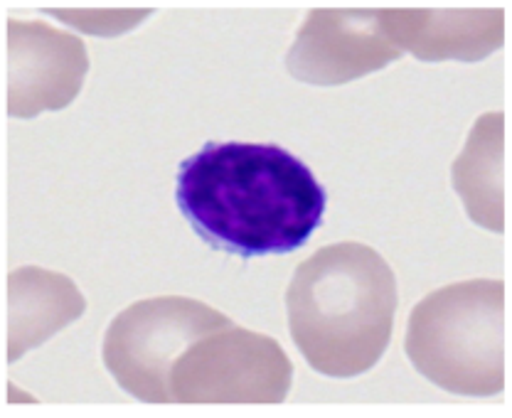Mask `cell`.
<instances>
[{
    "label": "cell",
    "instance_id": "11",
    "mask_svg": "<svg viewBox=\"0 0 512 418\" xmlns=\"http://www.w3.org/2000/svg\"><path fill=\"white\" fill-rule=\"evenodd\" d=\"M50 15H55L62 23L72 25V28L89 32V35H124L133 28V25L141 23L143 18H148L151 10H47Z\"/></svg>",
    "mask_w": 512,
    "mask_h": 418
},
{
    "label": "cell",
    "instance_id": "6",
    "mask_svg": "<svg viewBox=\"0 0 512 418\" xmlns=\"http://www.w3.org/2000/svg\"><path fill=\"white\" fill-rule=\"evenodd\" d=\"M380 10H311L296 32L286 64L306 84H345L399 60Z\"/></svg>",
    "mask_w": 512,
    "mask_h": 418
},
{
    "label": "cell",
    "instance_id": "8",
    "mask_svg": "<svg viewBox=\"0 0 512 418\" xmlns=\"http://www.w3.org/2000/svg\"><path fill=\"white\" fill-rule=\"evenodd\" d=\"M399 52L424 62H478L505 42V13L495 10H380Z\"/></svg>",
    "mask_w": 512,
    "mask_h": 418
},
{
    "label": "cell",
    "instance_id": "7",
    "mask_svg": "<svg viewBox=\"0 0 512 418\" xmlns=\"http://www.w3.org/2000/svg\"><path fill=\"white\" fill-rule=\"evenodd\" d=\"M89 72L87 47L72 32L37 20H8V114L30 119L72 104Z\"/></svg>",
    "mask_w": 512,
    "mask_h": 418
},
{
    "label": "cell",
    "instance_id": "3",
    "mask_svg": "<svg viewBox=\"0 0 512 418\" xmlns=\"http://www.w3.org/2000/svg\"><path fill=\"white\" fill-rule=\"evenodd\" d=\"M404 350L436 387L463 396L505 389V283H453L429 293L409 315Z\"/></svg>",
    "mask_w": 512,
    "mask_h": 418
},
{
    "label": "cell",
    "instance_id": "2",
    "mask_svg": "<svg viewBox=\"0 0 512 418\" xmlns=\"http://www.w3.org/2000/svg\"><path fill=\"white\" fill-rule=\"evenodd\" d=\"M286 310L306 362L325 377L350 379L370 372L389 347L397 281L375 249L343 241L298 266Z\"/></svg>",
    "mask_w": 512,
    "mask_h": 418
},
{
    "label": "cell",
    "instance_id": "9",
    "mask_svg": "<svg viewBox=\"0 0 512 418\" xmlns=\"http://www.w3.org/2000/svg\"><path fill=\"white\" fill-rule=\"evenodd\" d=\"M87 300L67 276L45 269H18L8 278V359L15 362L82 318Z\"/></svg>",
    "mask_w": 512,
    "mask_h": 418
},
{
    "label": "cell",
    "instance_id": "1",
    "mask_svg": "<svg viewBox=\"0 0 512 418\" xmlns=\"http://www.w3.org/2000/svg\"><path fill=\"white\" fill-rule=\"evenodd\" d=\"M175 200L207 244L244 259L298 249L325 212L308 165L259 143H207L180 165Z\"/></svg>",
    "mask_w": 512,
    "mask_h": 418
},
{
    "label": "cell",
    "instance_id": "10",
    "mask_svg": "<svg viewBox=\"0 0 512 418\" xmlns=\"http://www.w3.org/2000/svg\"><path fill=\"white\" fill-rule=\"evenodd\" d=\"M453 185L468 217L490 232L505 229V116L483 114L453 163Z\"/></svg>",
    "mask_w": 512,
    "mask_h": 418
},
{
    "label": "cell",
    "instance_id": "5",
    "mask_svg": "<svg viewBox=\"0 0 512 418\" xmlns=\"http://www.w3.org/2000/svg\"><path fill=\"white\" fill-rule=\"evenodd\" d=\"M291 384L293 364L279 342L227 325L180 355L170 396L173 404H281Z\"/></svg>",
    "mask_w": 512,
    "mask_h": 418
},
{
    "label": "cell",
    "instance_id": "4",
    "mask_svg": "<svg viewBox=\"0 0 512 418\" xmlns=\"http://www.w3.org/2000/svg\"><path fill=\"white\" fill-rule=\"evenodd\" d=\"M227 325H232L227 315L195 298L138 300L111 320L101 357L116 384L131 396L148 404H173L170 374L180 355Z\"/></svg>",
    "mask_w": 512,
    "mask_h": 418
}]
</instances>
